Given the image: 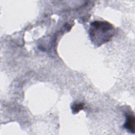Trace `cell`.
<instances>
[{"instance_id": "obj_1", "label": "cell", "mask_w": 135, "mask_h": 135, "mask_svg": "<svg viewBox=\"0 0 135 135\" xmlns=\"http://www.w3.org/2000/svg\"><path fill=\"white\" fill-rule=\"evenodd\" d=\"M114 33V27L107 21H95L91 23L89 30L91 41L97 46L109 41Z\"/></svg>"}, {"instance_id": "obj_2", "label": "cell", "mask_w": 135, "mask_h": 135, "mask_svg": "<svg viewBox=\"0 0 135 135\" xmlns=\"http://www.w3.org/2000/svg\"><path fill=\"white\" fill-rule=\"evenodd\" d=\"M134 117L132 114H127L126 120L124 124V127L129 131L134 133Z\"/></svg>"}, {"instance_id": "obj_3", "label": "cell", "mask_w": 135, "mask_h": 135, "mask_svg": "<svg viewBox=\"0 0 135 135\" xmlns=\"http://www.w3.org/2000/svg\"><path fill=\"white\" fill-rule=\"evenodd\" d=\"M84 104L83 103H74L71 106L72 112L74 114L78 113L80 110L83 109Z\"/></svg>"}]
</instances>
